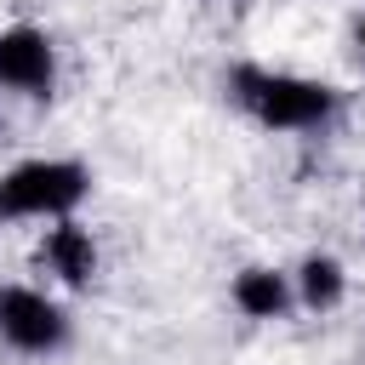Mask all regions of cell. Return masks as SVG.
Wrapping results in <instances>:
<instances>
[{
  "label": "cell",
  "mask_w": 365,
  "mask_h": 365,
  "mask_svg": "<svg viewBox=\"0 0 365 365\" xmlns=\"http://www.w3.org/2000/svg\"><path fill=\"white\" fill-rule=\"evenodd\" d=\"M228 91L251 120H262L274 131H314L336 108V91L325 80H302V74H279V68H257V63H240L228 74Z\"/></svg>",
  "instance_id": "1"
},
{
  "label": "cell",
  "mask_w": 365,
  "mask_h": 365,
  "mask_svg": "<svg viewBox=\"0 0 365 365\" xmlns=\"http://www.w3.org/2000/svg\"><path fill=\"white\" fill-rule=\"evenodd\" d=\"M91 177L74 160H23L0 177V217H68L86 200Z\"/></svg>",
  "instance_id": "2"
},
{
  "label": "cell",
  "mask_w": 365,
  "mask_h": 365,
  "mask_svg": "<svg viewBox=\"0 0 365 365\" xmlns=\"http://www.w3.org/2000/svg\"><path fill=\"white\" fill-rule=\"evenodd\" d=\"M0 336L23 354H57L68 342V314L29 285H0Z\"/></svg>",
  "instance_id": "3"
},
{
  "label": "cell",
  "mask_w": 365,
  "mask_h": 365,
  "mask_svg": "<svg viewBox=\"0 0 365 365\" xmlns=\"http://www.w3.org/2000/svg\"><path fill=\"white\" fill-rule=\"evenodd\" d=\"M0 86L23 97H51L57 86V51L40 29H0Z\"/></svg>",
  "instance_id": "4"
},
{
  "label": "cell",
  "mask_w": 365,
  "mask_h": 365,
  "mask_svg": "<svg viewBox=\"0 0 365 365\" xmlns=\"http://www.w3.org/2000/svg\"><path fill=\"white\" fill-rule=\"evenodd\" d=\"M40 268H51L63 285H86L97 274V245L80 222L57 217V228H46V245H40Z\"/></svg>",
  "instance_id": "5"
},
{
  "label": "cell",
  "mask_w": 365,
  "mask_h": 365,
  "mask_svg": "<svg viewBox=\"0 0 365 365\" xmlns=\"http://www.w3.org/2000/svg\"><path fill=\"white\" fill-rule=\"evenodd\" d=\"M234 302H240V314H251V319H279L285 302H291V285H285V274H274V268H245V274L234 279Z\"/></svg>",
  "instance_id": "6"
},
{
  "label": "cell",
  "mask_w": 365,
  "mask_h": 365,
  "mask_svg": "<svg viewBox=\"0 0 365 365\" xmlns=\"http://www.w3.org/2000/svg\"><path fill=\"white\" fill-rule=\"evenodd\" d=\"M297 297H302L308 308H336V302H342V268H336L331 257H308V262L297 268Z\"/></svg>",
  "instance_id": "7"
},
{
  "label": "cell",
  "mask_w": 365,
  "mask_h": 365,
  "mask_svg": "<svg viewBox=\"0 0 365 365\" xmlns=\"http://www.w3.org/2000/svg\"><path fill=\"white\" fill-rule=\"evenodd\" d=\"M354 40H359V51H365V17H359V29H354Z\"/></svg>",
  "instance_id": "8"
}]
</instances>
